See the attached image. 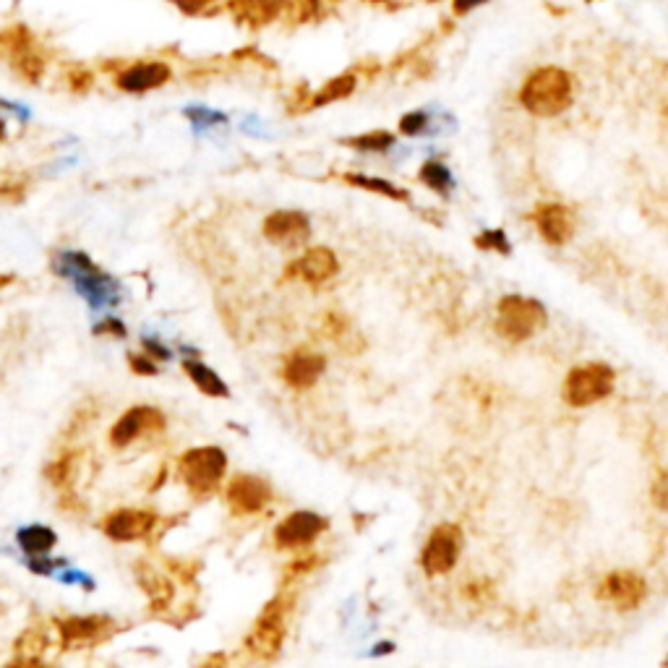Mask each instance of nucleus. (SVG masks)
I'll use <instances>...</instances> for the list:
<instances>
[{
	"label": "nucleus",
	"instance_id": "obj_24",
	"mask_svg": "<svg viewBox=\"0 0 668 668\" xmlns=\"http://www.w3.org/2000/svg\"><path fill=\"white\" fill-rule=\"evenodd\" d=\"M79 452H63L55 462H50L45 470L47 481L53 483L55 488H61L63 494H71L74 491L76 473H79Z\"/></svg>",
	"mask_w": 668,
	"mask_h": 668
},
{
	"label": "nucleus",
	"instance_id": "obj_34",
	"mask_svg": "<svg viewBox=\"0 0 668 668\" xmlns=\"http://www.w3.org/2000/svg\"><path fill=\"white\" fill-rule=\"evenodd\" d=\"M128 366H131V371L139 376H154L157 374V366H154V361L149 358V355H139L134 353L131 358H128Z\"/></svg>",
	"mask_w": 668,
	"mask_h": 668
},
{
	"label": "nucleus",
	"instance_id": "obj_9",
	"mask_svg": "<svg viewBox=\"0 0 668 668\" xmlns=\"http://www.w3.org/2000/svg\"><path fill=\"white\" fill-rule=\"evenodd\" d=\"M58 632H61V645L66 650L94 648V645L110 640L118 632V624L105 614L68 616L58 622Z\"/></svg>",
	"mask_w": 668,
	"mask_h": 668
},
{
	"label": "nucleus",
	"instance_id": "obj_32",
	"mask_svg": "<svg viewBox=\"0 0 668 668\" xmlns=\"http://www.w3.org/2000/svg\"><path fill=\"white\" fill-rule=\"evenodd\" d=\"M428 126V115L426 113H408L400 121V131L405 136H418L423 134Z\"/></svg>",
	"mask_w": 668,
	"mask_h": 668
},
{
	"label": "nucleus",
	"instance_id": "obj_37",
	"mask_svg": "<svg viewBox=\"0 0 668 668\" xmlns=\"http://www.w3.org/2000/svg\"><path fill=\"white\" fill-rule=\"evenodd\" d=\"M94 332H97V334H102V332L113 334V337H126V327H123L118 319H113V316H107L105 324H100V327L94 329Z\"/></svg>",
	"mask_w": 668,
	"mask_h": 668
},
{
	"label": "nucleus",
	"instance_id": "obj_19",
	"mask_svg": "<svg viewBox=\"0 0 668 668\" xmlns=\"http://www.w3.org/2000/svg\"><path fill=\"white\" fill-rule=\"evenodd\" d=\"M327 361L324 355L311 353V350H295L285 358V366H282V379L288 381L293 389H308L314 387L319 376L324 374Z\"/></svg>",
	"mask_w": 668,
	"mask_h": 668
},
{
	"label": "nucleus",
	"instance_id": "obj_17",
	"mask_svg": "<svg viewBox=\"0 0 668 668\" xmlns=\"http://www.w3.org/2000/svg\"><path fill=\"white\" fill-rule=\"evenodd\" d=\"M173 71L167 63L160 61H144V63H134V66L123 68L121 74L115 76V84L121 92L128 94H144L152 92V89L165 87L167 81H170Z\"/></svg>",
	"mask_w": 668,
	"mask_h": 668
},
{
	"label": "nucleus",
	"instance_id": "obj_18",
	"mask_svg": "<svg viewBox=\"0 0 668 668\" xmlns=\"http://www.w3.org/2000/svg\"><path fill=\"white\" fill-rule=\"evenodd\" d=\"M533 220L551 246H564L575 235V214L564 204H541L535 209Z\"/></svg>",
	"mask_w": 668,
	"mask_h": 668
},
{
	"label": "nucleus",
	"instance_id": "obj_11",
	"mask_svg": "<svg viewBox=\"0 0 668 668\" xmlns=\"http://www.w3.org/2000/svg\"><path fill=\"white\" fill-rule=\"evenodd\" d=\"M157 515L154 509H115L102 520V530L110 541L115 543H131L144 541L154 528H157Z\"/></svg>",
	"mask_w": 668,
	"mask_h": 668
},
{
	"label": "nucleus",
	"instance_id": "obj_39",
	"mask_svg": "<svg viewBox=\"0 0 668 668\" xmlns=\"http://www.w3.org/2000/svg\"><path fill=\"white\" fill-rule=\"evenodd\" d=\"M63 562H47L45 556H42V559H32V562H29V569H32V572H40V575H50V572H53L55 567H61Z\"/></svg>",
	"mask_w": 668,
	"mask_h": 668
},
{
	"label": "nucleus",
	"instance_id": "obj_23",
	"mask_svg": "<svg viewBox=\"0 0 668 668\" xmlns=\"http://www.w3.org/2000/svg\"><path fill=\"white\" fill-rule=\"evenodd\" d=\"M183 371H186V376L196 384V389H199L201 395L207 397H230V389L228 384L217 376V371H212L209 366H204L201 361H186L183 363Z\"/></svg>",
	"mask_w": 668,
	"mask_h": 668
},
{
	"label": "nucleus",
	"instance_id": "obj_29",
	"mask_svg": "<svg viewBox=\"0 0 668 668\" xmlns=\"http://www.w3.org/2000/svg\"><path fill=\"white\" fill-rule=\"evenodd\" d=\"M421 181L441 196H447L452 191V175H449V170L441 162H426L421 167Z\"/></svg>",
	"mask_w": 668,
	"mask_h": 668
},
{
	"label": "nucleus",
	"instance_id": "obj_41",
	"mask_svg": "<svg viewBox=\"0 0 668 668\" xmlns=\"http://www.w3.org/2000/svg\"><path fill=\"white\" fill-rule=\"evenodd\" d=\"M374 6H381V8H400L405 0H371Z\"/></svg>",
	"mask_w": 668,
	"mask_h": 668
},
{
	"label": "nucleus",
	"instance_id": "obj_13",
	"mask_svg": "<svg viewBox=\"0 0 668 668\" xmlns=\"http://www.w3.org/2000/svg\"><path fill=\"white\" fill-rule=\"evenodd\" d=\"M645 595H648V585L642 580L640 575L635 572H611L606 580L598 585V598L601 601L614 603L616 608H622V611H632V608L640 606L645 601Z\"/></svg>",
	"mask_w": 668,
	"mask_h": 668
},
{
	"label": "nucleus",
	"instance_id": "obj_43",
	"mask_svg": "<svg viewBox=\"0 0 668 668\" xmlns=\"http://www.w3.org/2000/svg\"><path fill=\"white\" fill-rule=\"evenodd\" d=\"M0 141H6V123L0 118Z\"/></svg>",
	"mask_w": 668,
	"mask_h": 668
},
{
	"label": "nucleus",
	"instance_id": "obj_26",
	"mask_svg": "<svg viewBox=\"0 0 668 668\" xmlns=\"http://www.w3.org/2000/svg\"><path fill=\"white\" fill-rule=\"evenodd\" d=\"M355 89V76L353 74H342V76H334L332 81H327L324 87L319 89V92L314 94V100H311V107H324L329 105V102H337V100H345V97H350Z\"/></svg>",
	"mask_w": 668,
	"mask_h": 668
},
{
	"label": "nucleus",
	"instance_id": "obj_44",
	"mask_svg": "<svg viewBox=\"0 0 668 668\" xmlns=\"http://www.w3.org/2000/svg\"><path fill=\"white\" fill-rule=\"evenodd\" d=\"M428 3H439V0H428Z\"/></svg>",
	"mask_w": 668,
	"mask_h": 668
},
{
	"label": "nucleus",
	"instance_id": "obj_15",
	"mask_svg": "<svg viewBox=\"0 0 668 668\" xmlns=\"http://www.w3.org/2000/svg\"><path fill=\"white\" fill-rule=\"evenodd\" d=\"M327 530V520L314 512H293L290 517L274 528V543L277 548H301L316 541Z\"/></svg>",
	"mask_w": 668,
	"mask_h": 668
},
{
	"label": "nucleus",
	"instance_id": "obj_16",
	"mask_svg": "<svg viewBox=\"0 0 668 668\" xmlns=\"http://www.w3.org/2000/svg\"><path fill=\"white\" fill-rule=\"evenodd\" d=\"M340 272V261L329 248H308L306 254L298 256L288 267L290 280H303L308 285H321L332 280Z\"/></svg>",
	"mask_w": 668,
	"mask_h": 668
},
{
	"label": "nucleus",
	"instance_id": "obj_21",
	"mask_svg": "<svg viewBox=\"0 0 668 668\" xmlns=\"http://www.w3.org/2000/svg\"><path fill=\"white\" fill-rule=\"evenodd\" d=\"M136 575H139L141 588H144V593L149 595L154 611L170 606V601H173V595H175L173 580H167L162 572H154L152 564H147V562H141L139 567H136Z\"/></svg>",
	"mask_w": 668,
	"mask_h": 668
},
{
	"label": "nucleus",
	"instance_id": "obj_31",
	"mask_svg": "<svg viewBox=\"0 0 668 668\" xmlns=\"http://www.w3.org/2000/svg\"><path fill=\"white\" fill-rule=\"evenodd\" d=\"M66 81H68V87L74 89V92L84 94V92H89V89H92L94 76H92V71H89V68L74 66V68H68Z\"/></svg>",
	"mask_w": 668,
	"mask_h": 668
},
{
	"label": "nucleus",
	"instance_id": "obj_1",
	"mask_svg": "<svg viewBox=\"0 0 668 668\" xmlns=\"http://www.w3.org/2000/svg\"><path fill=\"white\" fill-rule=\"evenodd\" d=\"M575 97V81L564 68L546 66L538 68L525 79L520 100L525 110L538 118H554L562 115Z\"/></svg>",
	"mask_w": 668,
	"mask_h": 668
},
{
	"label": "nucleus",
	"instance_id": "obj_20",
	"mask_svg": "<svg viewBox=\"0 0 668 668\" xmlns=\"http://www.w3.org/2000/svg\"><path fill=\"white\" fill-rule=\"evenodd\" d=\"M228 8L241 24L259 29L272 24L288 8V0H228Z\"/></svg>",
	"mask_w": 668,
	"mask_h": 668
},
{
	"label": "nucleus",
	"instance_id": "obj_27",
	"mask_svg": "<svg viewBox=\"0 0 668 668\" xmlns=\"http://www.w3.org/2000/svg\"><path fill=\"white\" fill-rule=\"evenodd\" d=\"M345 183L363 188V191H374V194L389 196V199H395V201H410L408 191H402V188L392 186L389 181H379V178H368V175L348 173V175H345Z\"/></svg>",
	"mask_w": 668,
	"mask_h": 668
},
{
	"label": "nucleus",
	"instance_id": "obj_25",
	"mask_svg": "<svg viewBox=\"0 0 668 668\" xmlns=\"http://www.w3.org/2000/svg\"><path fill=\"white\" fill-rule=\"evenodd\" d=\"M16 541H19L21 551H27L29 556H47L58 543V535L45 525H29V528L19 530Z\"/></svg>",
	"mask_w": 668,
	"mask_h": 668
},
{
	"label": "nucleus",
	"instance_id": "obj_22",
	"mask_svg": "<svg viewBox=\"0 0 668 668\" xmlns=\"http://www.w3.org/2000/svg\"><path fill=\"white\" fill-rule=\"evenodd\" d=\"M45 648H47L45 629L42 627L24 629L14 645L16 658L11 661V666H37V663H42V653H45Z\"/></svg>",
	"mask_w": 668,
	"mask_h": 668
},
{
	"label": "nucleus",
	"instance_id": "obj_6",
	"mask_svg": "<svg viewBox=\"0 0 668 668\" xmlns=\"http://www.w3.org/2000/svg\"><path fill=\"white\" fill-rule=\"evenodd\" d=\"M61 272L74 277L76 288L84 295L92 308H105L113 306L118 301V285H115L113 277H107L100 267H94L92 259L84 254H76V251H68L61 256Z\"/></svg>",
	"mask_w": 668,
	"mask_h": 668
},
{
	"label": "nucleus",
	"instance_id": "obj_35",
	"mask_svg": "<svg viewBox=\"0 0 668 668\" xmlns=\"http://www.w3.org/2000/svg\"><path fill=\"white\" fill-rule=\"evenodd\" d=\"M653 499H655V504H658V507L668 509V470H663V473L655 478Z\"/></svg>",
	"mask_w": 668,
	"mask_h": 668
},
{
	"label": "nucleus",
	"instance_id": "obj_2",
	"mask_svg": "<svg viewBox=\"0 0 668 668\" xmlns=\"http://www.w3.org/2000/svg\"><path fill=\"white\" fill-rule=\"evenodd\" d=\"M228 470V457L220 447H194L178 457V475L194 499L212 496Z\"/></svg>",
	"mask_w": 668,
	"mask_h": 668
},
{
	"label": "nucleus",
	"instance_id": "obj_12",
	"mask_svg": "<svg viewBox=\"0 0 668 668\" xmlns=\"http://www.w3.org/2000/svg\"><path fill=\"white\" fill-rule=\"evenodd\" d=\"M235 515H256L272 501V486L259 475H235L225 491Z\"/></svg>",
	"mask_w": 668,
	"mask_h": 668
},
{
	"label": "nucleus",
	"instance_id": "obj_36",
	"mask_svg": "<svg viewBox=\"0 0 668 668\" xmlns=\"http://www.w3.org/2000/svg\"><path fill=\"white\" fill-rule=\"evenodd\" d=\"M186 115L191 118V121H204V123H222V121H225L220 113H209V110H201V107H191V110H186Z\"/></svg>",
	"mask_w": 668,
	"mask_h": 668
},
{
	"label": "nucleus",
	"instance_id": "obj_42",
	"mask_svg": "<svg viewBox=\"0 0 668 668\" xmlns=\"http://www.w3.org/2000/svg\"><path fill=\"white\" fill-rule=\"evenodd\" d=\"M14 282V274H0V290H6Z\"/></svg>",
	"mask_w": 668,
	"mask_h": 668
},
{
	"label": "nucleus",
	"instance_id": "obj_5",
	"mask_svg": "<svg viewBox=\"0 0 668 668\" xmlns=\"http://www.w3.org/2000/svg\"><path fill=\"white\" fill-rule=\"evenodd\" d=\"M546 308L533 298H522V295H507L501 298L499 311H496V332L504 340L525 342L533 334L546 327Z\"/></svg>",
	"mask_w": 668,
	"mask_h": 668
},
{
	"label": "nucleus",
	"instance_id": "obj_40",
	"mask_svg": "<svg viewBox=\"0 0 668 668\" xmlns=\"http://www.w3.org/2000/svg\"><path fill=\"white\" fill-rule=\"evenodd\" d=\"M486 0H455V11L457 14H470L473 8L483 6Z\"/></svg>",
	"mask_w": 668,
	"mask_h": 668
},
{
	"label": "nucleus",
	"instance_id": "obj_4",
	"mask_svg": "<svg viewBox=\"0 0 668 668\" xmlns=\"http://www.w3.org/2000/svg\"><path fill=\"white\" fill-rule=\"evenodd\" d=\"M290 606H293L290 595H277V598H272L264 606V611L259 614L246 640L248 653H254L256 658H264V661L280 653L282 642H285V632H288Z\"/></svg>",
	"mask_w": 668,
	"mask_h": 668
},
{
	"label": "nucleus",
	"instance_id": "obj_7",
	"mask_svg": "<svg viewBox=\"0 0 668 668\" xmlns=\"http://www.w3.org/2000/svg\"><path fill=\"white\" fill-rule=\"evenodd\" d=\"M616 374L606 363H588L572 368L564 381V402L572 408H588L593 402L606 400L614 392Z\"/></svg>",
	"mask_w": 668,
	"mask_h": 668
},
{
	"label": "nucleus",
	"instance_id": "obj_28",
	"mask_svg": "<svg viewBox=\"0 0 668 668\" xmlns=\"http://www.w3.org/2000/svg\"><path fill=\"white\" fill-rule=\"evenodd\" d=\"M342 144H345V147L358 149V152H387V149L395 144V136L389 134V131H371V134L345 139Z\"/></svg>",
	"mask_w": 668,
	"mask_h": 668
},
{
	"label": "nucleus",
	"instance_id": "obj_33",
	"mask_svg": "<svg viewBox=\"0 0 668 668\" xmlns=\"http://www.w3.org/2000/svg\"><path fill=\"white\" fill-rule=\"evenodd\" d=\"M170 3H173V6L178 8L181 14L199 16V14H204L207 8H212L214 0H170Z\"/></svg>",
	"mask_w": 668,
	"mask_h": 668
},
{
	"label": "nucleus",
	"instance_id": "obj_30",
	"mask_svg": "<svg viewBox=\"0 0 668 668\" xmlns=\"http://www.w3.org/2000/svg\"><path fill=\"white\" fill-rule=\"evenodd\" d=\"M475 246L481 248V251H496L501 256L512 254V246H509L504 230H486V233L475 238Z\"/></svg>",
	"mask_w": 668,
	"mask_h": 668
},
{
	"label": "nucleus",
	"instance_id": "obj_8",
	"mask_svg": "<svg viewBox=\"0 0 668 668\" xmlns=\"http://www.w3.org/2000/svg\"><path fill=\"white\" fill-rule=\"evenodd\" d=\"M462 543H465V535L452 522H444V525L434 528V533L428 535L426 546H423V572L428 577L447 575L449 569L457 564V559H460Z\"/></svg>",
	"mask_w": 668,
	"mask_h": 668
},
{
	"label": "nucleus",
	"instance_id": "obj_3",
	"mask_svg": "<svg viewBox=\"0 0 668 668\" xmlns=\"http://www.w3.org/2000/svg\"><path fill=\"white\" fill-rule=\"evenodd\" d=\"M0 55L29 84H37L42 74H45V50H42L40 40L32 34V29L24 27V24H16V27H8L0 32Z\"/></svg>",
	"mask_w": 668,
	"mask_h": 668
},
{
	"label": "nucleus",
	"instance_id": "obj_45",
	"mask_svg": "<svg viewBox=\"0 0 668 668\" xmlns=\"http://www.w3.org/2000/svg\"><path fill=\"white\" fill-rule=\"evenodd\" d=\"M666 666H668V658H666Z\"/></svg>",
	"mask_w": 668,
	"mask_h": 668
},
{
	"label": "nucleus",
	"instance_id": "obj_38",
	"mask_svg": "<svg viewBox=\"0 0 668 668\" xmlns=\"http://www.w3.org/2000/svg\"><path fill=\"white\" fill-rule=\"evenodd\" d=\"M144 350H147L149 358H157V361H167V358H170V350L162 348L157 340H144Z\"/></svg>",
	"mask_w": 668,
	"mask_h": 668
},
{
	"label": "nucleus",
	"instance_id": "obj_10",
	"mask_svg": "<svg viewBox=\"0 0 668 668\" xmlns=\"http://www.w3.org/2000/svg\"><path fill=\"white\" fill-rule=\"evenodd\" d=\"M167 426L165 415L157 408H147V405H136V408L126 410V413L115 421L110 428V444L115 449L131 447L141 436H157L162 434Z\"/></svg>",
	"mask_w": 668,
	"mask_h": 668
},
{
	"label": "nucleus",
	"instance_id": "obj_14",
	"mask_svg": "<svg viewBox=\"0 0 668 668\" xmlns=\"http://www.w3.org/2000/svg\"><path fill=\"white\" fill-rule=\"evenodd\" d=\"M311 235V222L303 212H272L264 220V238L272 241L274 246L282 248H298L308 241Z\"/></svg>",
	"mask_w": 668,
	"mask_h": 668
}]
</instances>
